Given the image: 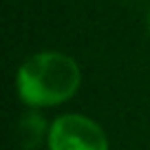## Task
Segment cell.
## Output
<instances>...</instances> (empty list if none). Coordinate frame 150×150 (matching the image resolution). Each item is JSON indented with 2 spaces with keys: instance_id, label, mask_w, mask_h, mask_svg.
<instances>
[{
  "instance_id": "2",
  "label": "cell",
  "mask_w": 150,
  "mask_h": 150,
  "mask_svg": "<svg viewBox=\"0 0 150 150\" xmlns=\"http://www.w3.org/2000/svg\"><path fill=\"white\" fill-rule=\"evenodd\" d=\"M44 150H110L99 122L84 112H60L51 119Z\"/></svg>"
},
{
  "instance_id": "1",
  "label": "cell",
  "mask_w": 150,
  "mask_h": 150,
  "mask_svg": "<svg viewBox=\"0 0 150 150\" xmlns=\"http://www.w3.org/2000/svg\"><path fill=\"white\" fill-rule=\"evenodd\" d=\"M82 66L73 55L57 49H42L20 62L16 71V95L27 108H57L77 95Z\"/></svg>"
},
{
  "instance_id": "3",
  "label": "cell",
  "mask_w": 150,
  "mask_h": 150,
  "mask_svg": "<svg viewBox=\"0 0 150 150\" xmlns=\"http://www.w3.org/2000/svg\"><path fill=\"white\" fill-rule=\"evenodd\" d=\"M49 122L42 115V110L38 108H27L20 115L18 124H16V135H18V144L22 150H38L47 148V137H49Z\"/></svg>"
},
{
  "instance_id": "4",
  "label": "cell",
  "mask_w": 150,
  "mask_h": 150,
  "mask_svg": "<svg viewBox=\"0 0 150 150\" xmlns=\"http://www.w3.org/2000/svg\"><path fill=\"white\" fill-rule=\"evenodd\" d=\"M146 24H148V33H150V7H148V16H146Z\"/></svg>"
}]
</instances>
